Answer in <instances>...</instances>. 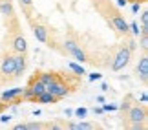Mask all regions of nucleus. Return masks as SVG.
Wrapping results in <instances>:
<instances>
[{
    "label": "nucleus",
    "mask_w": 148,
    "mask_h": 130,
    "mask_svg": "<svg viewBox=\"0 0 148 130\" xmlns=\"http://www.w3.org/2000/svg\"><path fill=\"white\" fill-rule=\"evenodd\" d=\"M102 75L101 73H90V81H97V79H101Z\"/></svg>",
    "instance_id": "nucleus-24"
},
{
    "label": "nucleus",
    "mask_w": 148,
    "mask_h": 130,
    "mask_svg": "<svg viewBox=\"0 0 148 130\" xmlns=\"http://www.w3.org/2000/svg\"><path fill=\"white\" fill-rule=\"evenodd\" d=\"M134 2H139L141 4V2H146V0H134Z\"/></svg>",
    "instance_id": "nucleus-34"
},
{
    "label": "nucleus",
    "mask_w": 148,
    "mask_h": 130,
    "mask_svg": "<svg viewBox=\"0 0 148 130\" xmlns=\"http://www.w3.org/2000/svg\"><path fill=\"white\" fill-rule=\"evenodd\" d=\"M46 90H48L49 94H53V95H55L57 99H60V97H66V95L70 94V88H68V86H66L64 83L57 81V79H55L53 83H49V84H46Z\"/></svg>",
    "instance_id": "nucleus-2"
},
{
    "label": "nucleus",
    "mask_w": 148,
    "mask_h": 130,
    "mask_svg": "<svg viewBox=\"0 0 148 130\" xmlns=\"http://www.w3.org/2000/svg\"><path fill=\"white\" fill-rule=\"evenodd\" d=\"M68 66H70V70H71L73 73H75V75H82V73H86L82 66H79V64H75V63H70Z\"/></svg>",
    "instance_id": "nucleus-16"
},
{
    "label": "nucleus",
    "mask_w": 148,
    "mask_h": 130,
    "mask_svg": "<svg viewBox=\"0 0 148 130\" xmlns=\"http://www.w3.org/2000/svg\"><path fill=\"white\" fill-rule=\"evenodd\" d=\"M128 119L132 123H145L146 121V110L143 106H132L128 112Z\"/></svg>",
    "instance_id": "nucleus-3"
},
{
    "label": "nucleus",
    "mask_w": 148,
    "mask_h": 130,
    "mask_svg": "<svg viewBox=\"0 0 148 130\" xmlns=\"http://www.w3.org/2000/svg\"><path fill=\"white\" fill-rule=\"evenodd\" d=\"M141 48H143L145 52L148 50V35L146 33H141Z\"/></svg>",
    "instance_id": "nucleus-20"
},
{
    "label": "nucleus",
    "mask_w": 148,
    "mask_h": 130,
    "mask_svg": "<svg viewBox=\"0 0 148 130\" xmlns=\"http://www.w3.org/2000/svg\"><path fill=\"white\" fill-rule=\"evenodd\" d=\"M31 2H33V0H20L22 6H31Z\"/></svg>",
    "instance_id": "nucleus-30"
},
{
    "label": "nucleus",
    "mask_w": 148,
    "mask_h": 130,
    "mask_svg": "<svg viewBox=\"0 0 148 130\" xmlns=\"http://www.w3.org/2000/svg\"><path fill=\"white\" fill-rule=\"evenodd\" d=\"M141 22H143V26H148V11L146 9L141 13Z\"/></svg>",
    "instance_id": "nucleus-22"
},
{
    "label": "nucleus",
    "mask_w": 148,
    "mask_h": 130,
    "mask_svg": "<svg viewBox=\"0 0 148 130\" xmlns=\"http://www.w3.org/2000/svg\"><path fill=\"white\" fill-rule=\"evenodd\" d=\"M93 114H97V116H101V114H104V110H102V108H93Z\"/></svg>",
    "instance_id": "nucleus-28"
},
{
    "label": "nucleus",
    "mask_w": 148,
    "mask_h": 130,
    "mask_svg": "<svg viewBox=\"0 0 148 130\" xmlns=\"http://www.w3.org/2000/svg\"><path fill=\"white\" fill-rule=\"evenodd\" d=\"M126 2H128V0H117V6H119V8H123V6H126Z\"/></svg>",
    "instance_id": "nucleus-29"
},
{
    "label": "nucleus",
    "mask_w": 148,
    "mask_h": 130,
    "mask_svg": "<svg viewBox=\"0 0 148 130\" xmlns=\"http://www.w3.org/2000/svg\"><path fill=\"white\" fill-rule=\"evenodd\" d=\"M70 127L71 130H92V128H95L97 125H93V123H84V121H81V123H70Z\"/></svg>",
    "instance_id": "nucleus-12"
},
{
    "label": "nucleus",
    "mask_w": 148,
    "mask_h": 130,
    "mask_svg": "<svg viewBox=\"0 0 148 130\" xmlns=\"http://www.w3.org/2000/svg\"><path fill=\"white\" fill-rule=\"evenodd\" d=\"M73 114L82 119V117H86V116H88V110H86V108H77V110H73Z\"/></svg>",
    "instance_id": "nucleus-21"
},
{
    "label": "nucleus",
    "mask_w": 148,
    "mask_h": 130,
    "mask_svg": "<svg viewBox=\"0 0 148 130\" xmlns=\"http://www.w3.org/2000/svg\"><path fill=\"white\" fill-rule=\"evenodd\" d=\"M38 128H49V125H42V123H27L26 130H38Z\"/></svg>",
    "instance_id": "nucleus-18"
},
{
    "label": "nucleus",
    "mask_w": 148,
    "mask_h": 130,
    "mask_svg": "<svg viewBox=\"0 0 148 130\" xmlns=\"http://www.w3.org/2000/svg\"><path fill=\"white\" fill-rule=\"evenodd\" d=\"M97 103H104V97H102V95H97Z\"/></svg>",
    "instance_id": "nucleus-32"
},
{
    "label": "nucleus",
    "mask_w": 148,
    "mask_h": 130,
    "mask_svg": "<svg viewBox=\"0 0 148 130\" xmlns=\"http://www.w3.org/2000/svg\"><path fill=\"white\" fill-rule=\"evenodd\" d=\"M130 57H132V50H130V48H121V50H119V53L115 55V59H113L112 70L113 72H121L123 68L130 63Z\"/></svg>",
    "instance_id": "nucleus-1"
},
{
    "label": "nucleus",
    "mask_w": 148,
    "mask_h": 130,
    "mask_svg": "<svg viewBox=\"0 0 148 130\" xmlns=\"http://www.w3.org/2000/svg\"><path fill=\"white\" fill-rule=\"evenodd\" d=\"M132 11H134V13H137V11H139V2H134V6H132Z\"/></svg>",
    "instance_id": "nucleus-27"
},
{
    "label": "nucleus",
    "mask_w": 148,
    "mask_h": 130,
    "mask_svg": "<svg viewBox=\"0 0 148 130\" xmlns=\"http://www.w3.org/2000/svg\"><path fill=\"white\" fill-rule=\"evenodd\" d=\"M101 88H102V92H108V90H110V88H108V84H106V83H102V86H101Z\"/></svg>",
    "instance_id": "nucleus-31"
},
{
    "label": "nucleus",
    "mask_w": 148,
    "mask_h": 130,
    "mask_svg": "<svg viewBox=\"0 0 148 130\" xmlns=\"http://www.w3.org/2000/svg\"><path fill=\"white\" fill-rule=\"evenodd\" d=\"M64 48H66V52H68V53H73V52H75V50L79 48V44H77V41L70 39V41H66V42H64Z\"/></svg>",
    "instance_id": "nucleus-15"
},
{
    "label": "nucleus",
    "mask_w": 148,
    "mask_h": 130,
    "mask_svg": "<svg viewBox=\"0 0 148 130\" xmlns=\"http://www.w3.org/2000/svg\"><path fill=\"white\" fill-rule=\"evenodd\" d=\"M37 79H38L40 83H44V84H49V83H53L57 77H55V73H53V72H42Z\"/></svg>",
    "instance_id": "nucleus-13"
},
{
    "label": "nucleus",
    "mask_w": 148,
    "mask_h": 130,
    "mask_svg": "<svg viewBox=\"0 0 148 130\" xmlns=\"http://www.w3.org/2000/svg\"><path fill=\"white\" fill-rule=\"evenodd\" d=\"M22 92H24V88H11V90H5V92L0 95V99H2V101H8V103L16 105V103H18V99H16V97H20Z\"/></svg>",
    "instance_id": "nucleus-5"
},
{
    "label": "nucleus",
    "mask_w": 148,
    "mask_h": 130,
    "mask_svg": "<svg viewBox=\"0 0 148 130\" xmlns=\"http://www.w3.org/2000/svg\"><path fill=\"white\" fill-rule=\"evenodd\" d=\"M13 50L16 53H26L27 52V42H26V39L24 37H16L15 41H13Z\"/></svg>",
    "instance_id": "nucleus-10"
},
{
    "label": "nucleus",
    "mask_w": 148,
    "mask_h": 130,
    "mask_svg": "<svg viewBox=\"0 0 148 130\" xmlns=\"http://www.w3.org/2000/svg\"><path fill=\"white\" fill-rule=\"evenodd\" d=\"M15 130H26V123H18V125H15Z\"/></svg>",
    "instance_id": "nucleus-25"
},
{
    "label": "nucleus",
    "mask_w": 148,
    "mask_h": 130,
    "mask_svg": "<svg viewBox=\"0 0 148 130\" xmlns=\"http://www.w3.org/2000/svg\"><path fill=\"white\" fill-rule=\"evenodd\" d=\"M13 72H15V57H5L2 61V73L13 75Z\"/></svg>",
    "instance_id": "nucleus-8"
},
{
    "label": "nucleus",
    "mask_w": 148,
    "mask_h": 130,
    "mask_svg": "<svg viewBox=\"0 0 148 130\" xmlns=\"http://www.w3.org/2000/svg\"><path fill=\"white\" fill-rule=\"evenodd\" d=\"M71 55H73V57H75V59L79 61V63H84V61H86V53H84L81 48H77V50H75V52H73Z\"/></svg>",
    "instance_id": "nucleus-17"
},
{
    "label": "nucleus",
    "mask_w": 148,
    "mask_h": 130,
    "mask_svg": "<svg viewBox=\"0 0 148 130\" xmlns=\"http://www.w3.org/2000/svg\"><path fill=\"white\" fill-rule=\"evenodd\" d=\"M102 110H104V112H113V110H117V106L115 105H104V103H102Z\"/></svg>",
    "instance_id": "nucleus-23"
},
{
    "label": "nucleus",
    "mask_w": 148,
    "mask_h": 130,
    "mask_svg": "<svg viewBox=\"0 0 148 130\" xmlns=\"http://www.w3.org/2000/svg\"><path fill=\"white\" fill-rule=\"evenodd\" d=\"M26 53H18L15 57V72H13V75H16V77H20L22 73H24V70H26Z\"/></svg>",
    "instance_id": "nucleus-6"
},
{
    "label": "nucleus",
    "mask_w": 148,
    "mask_h": 130,
    "mask_svg": "<svg viewBox=\"0 0 148 130\" xmlns=\"http://www.w3.org/2000/svg\"><path fill=\"white\" fill-rule=\"evenodd\" d=\"M33 33H35V39L38 42H48V30L44 26H35Z\"/></svg>",
    "instance_id": "nucleus-11"
},
{
    "label": "nucleus",
    "mask_w": 148,
    "mask_h": 130,
    "mask_svg": "<svg viewBox=\"0 0 148 130\" xmlns=\"http://www.w3.org/2000/svg\"><path fill=\"white\" fill-rule=\"evenodd\" d=\"M112 26L115 28V30L119 31V33H124V35H126L128 33V22L123 19V17H119V15H115L112 19Z\"/></svg>",
    "instance_id": "nucleus-7"
},
{
    "label": "nucleus",
    "mask_w": 148,
    "mask_h": 130,
    "mask_svg": "<svg viewBox=\"0 0 148 130\" xmlns=\"http://www.w3.org/2000/svg\"><path fill=\"white\" fill-rule=\"evenodd\" d=\"M9 119H11V117H9V116H8V114H4V116H2V117H0V121H2V123H8V121H9Z\"/></svg>",
    "instance_id": "nucleus-26"
},
{
    "label": "nucleus",
    "mask_w": 148,
    "mask_h": 130,
    "mask_svg": "<svg viewBox=\"0 0 148 130\" xmlns=\"http://www.w3.org/2000/svg\"><path fill=\"white\" fill-rule=\"evenodd\" d=\"M128 31H132L135 37H139V35H141V30H139L137 22H132V24H128Z\"/></svg>",
    "instance_id": "nucleus-19"
},
{
    "label": "nucleus",
    "mask_w": 148,
    "mask_h": 130,
    "mask_svg": "<svg viewBox=\"0 0 148 130\" xmlns=\"http://www.w3.org/2000/svg\"><path fill=\"white\" fill-rule=\"evenodd\" d=\"M37 103H42V105H53V103H57V97L53 94H49L48 90H44V92L37 97Z\"/></svg>",
    "instance_id": "nucleus-9"
},
{
    "label": "nucleus",
    "mask_w": 148,
    "mask_h": 130,
    "mask_svg": "<svg viewBox=\"0 0 148 130\" xmlns=\"http://www.w3.org/2000/svg\"><path fill=\"white\" fill-rule=\"evenodd\" d=\"M135 73H137V77L143 81V84H146V81H148V57L146 55H143V57L139 59V64L135 68Z\"/></svg>",
    "instance_id": "nucleus-4"
},
{
    "label": "nucleus",
    "mask_w": 148,
    "mask_h": 130,
    "mask_svg": "<svg viewBox=\"0 0 148 130\" xmlns=\"http://www.w3.org/2000/svg\"><path fill=\"white\" fill-rule=\"evenodd\" d=\"M0 13L2 15H13V6H11L9 0H4V2L0 4Z\"/></svg>",
    "instance_id": "nucleus-14"
},
{
    "label": "nucleus",
    "mask_w": 148,
    "mask_h": 130,
    "mask_svg": "<svg viewBox=\"0 0 148 130\" xmlns=\"http://www.w3.org/2000/svg\"><path fill=\"white\" fill-rule=\"evenodd\" d=\"M4 108H5V105H4V103H0V112H2Z\"/></svg>",
    "instance_id": "nucleus-33"
}]
</instances>
